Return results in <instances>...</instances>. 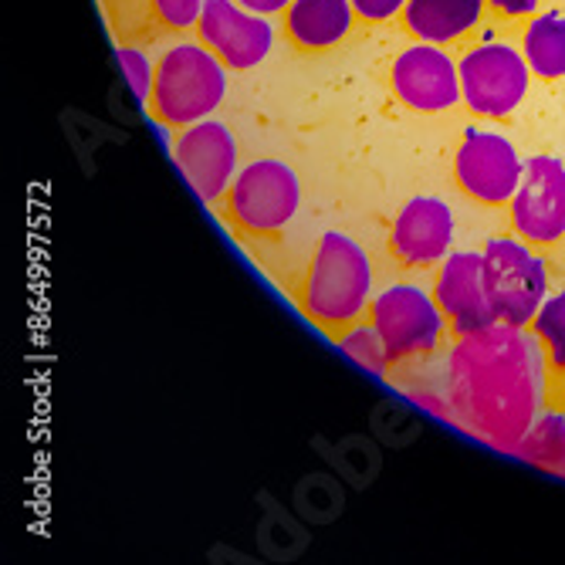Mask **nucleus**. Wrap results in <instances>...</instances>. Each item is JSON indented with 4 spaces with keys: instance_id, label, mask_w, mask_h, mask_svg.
<instances>
[{
    "instance_id": "nucleus-17",
    "label": "nucleus",
    "mask_w": 565,
    "mask_h": 565,
    "mask_svg": "<svg viewBox=\"0 0 565 565\" xmlns=\"http://www.w3.org/2000/svg\"><path fill=\"white\" fill-rule=\"evenodd\" d=\"M525 62L539 78L565 75V14L545 11L525 31Z\"/></svg>"
},
{
    "instance_id": "nucleus-6",
    "label": "nucleus",
    "mask_w": 565,
    "mask_h": 565,
    "mask_svg": "<svg viewBox=\"0 0 565 565\" xmlns=\"http://www.w3.org/2000/svg\"><path fill=\"white\" fill-rule=\"evenodd\" d=\"M301 203V183L291 167L278 160H258L244 167L231 186V214L241 227L271 234L281 231Z\"/></svg>"
},
{
    "instance_id": "nucleus-9",
    "label": "nucleus",
    "mask_w": 565,
    "mask_h": 565,
    "mask_svg": "<svg viewBox=\"0 0 565 565\" xmlns=\"http://www.w3.org/2000/svg\"><path fill=\"white\" fill-rule=\"evenodd\" d=\"M200 38L227 68H254L275 44V28L237 0H207L196 21Z\"/></svg>"
},
{
    "instance_id": "nucleus-4",
    "label": "nucleus",
    "mask_w": 565,
    "mask_h": 565,
    "mask_svg": "<svg viewBox=\"0 0 565 565\" xmlns=\"http://www.w3.org/2000/svg\"><path fill=\"white\" fill-rule=\"evenodd\" d=\"M484 254V285L494 312L504 326H529L545 301L548 281L535 254L508 237L488 241Z\"/></svg>"
},
{
    "instance_id": "nucleus-23",
    "label": "nucleus",
    "mask_w": 565,
    "mask_h": 565,
    "mask_svg": "<svg viewBox=\"0 0 565 565\" xmlns=\"http://www.w3.org/2000/svg\"><path fill=\"white\" fill-rule=\"evenodd\" d=\"M352 8L359 18H366V21H386L406 8V0H352Z\"/></svg>"
},
{
    "instance_id": "nucleus-5",
    "label": "nucleus",
    "mask_w": 565,
    "mask_h": 565,
    "mask_svg": "<svg viewBox=\"0 0 565 565\" xmlns=\"http://www.w3.org/2000/svg\"><path fill=\"white\" fill-rule=\"evenodd\" d=\"M460 98L468 109L488 119H501L522 106L529 92V62L511 44H478L460 58Z\"/></svg>"
},
{
    "instance_id": "nucleus-11",
    "label": "nucleus",
    "mask_w": 565,
    "mask_h": 565,
    "mask_svg": "<svg viewBox=\"0 0 565 565\" xmlns=\"http://www.w3.org/2000/svg\"><path fill=\"white\" fill-rule=\"evenodd\" d=\"M393 92L417 113H444L460 102V68L434 44H414L390 68Z\"/></svg>"
},
{
    "instance_id": "nucleus-2",
    "label": "nucleus",
    "mask_w": 565,
    "mask_h": 565,
    "mask_svg": "<svg viewBox=\"0 0 565 565\" xmlns=\"http://www.w3.org/2000/svg\"><path fill=\"white\" fill-rule=\"evenodd\" d=\"M227 92L224 62L203 44L167 51L152 82V113L167 126H196L207 119Z\"/></svg>"
},
{
    "instance_id": "nucleus-12",
    "label": "nucleus",
    "mask_w": 565,
    "mask_h": 565,
    "mask_svg": "<svg viewBox=\"0 0 565 565\" xmlns=\"http://www.w3.org/2000/svg\"><path fill=\"white\" fill-rule=\"evenodd\" d=\"M177 167L203 200H221L237 170V142L231 129L217 119L186 126L177 139Z\"/></svg>"
},
{
    "instance_id": "nucleus-15",
    "label": "nucleus",
    "mask_w": 565,
    "mask_h": 565,
    "mask_svg": "<svg viewBox=\"0 0 565 565\" xmlns=\"http://www.w3.org/2000/svg\"><path fill=\"white\" fill-rule=\"evenodd\" d=\"M352 11V0H291L285 28L298 47L322 51L349 34Z\"/></svg>"
},
{
    "instance_id": "nucleus-1",
    "label": "nucleus",
    "mask_w": 565,
    "mask_h": 565,
    "mask_svg": "<svg viewBox=\"0 0 565 565\" xmlns=\"http://www.w3.org/2000/svg\"><path fill=\"white\" fill-rule=\"evenodd\" d=\"M457 420L491 447L515 450L542 406V352L519 326L468 335L450 359Z\"/></svg>"
},
{
    "instance_id": "nucleus-7",
    "label": "nucleus",
    "mask_w": 565,
    "mask_h": 565,
    "mask_svg": "<svg viewBox=\"0 0 565 565\" xmlns=\"http://www.w3.org/2000/svg\"><path fill=\"white\" fill-rule=\"evenodd\" d=\"M444 308L414 285H393L373 301V326L383 335L390 359L430 352L444 335Z\"/></svg>"
},
{
    "instance_id": "nucleus-14",
    "label": "nucleus",
    "mask_w": 565,
    "mask_h": 565,
    "mask_svg": "<svg viewBox=\"0 0 565 565\" xmlns=\"http://www.w3.org/2000/svg\"><path fill=\"white\" fill-rule=\"evenodd\" d=\"M454 241L450 207L437 196H414L393 224V250L409 265L440 262Z\"/></svg>"
},
{
    "instance_id": "nucleus-10",
    "label": "nucleus",
    "mask_w": 565,
    "mask_h": 565,
    "mask_svg": "<svg viewBox=\"0 0 565 565\" xmlns=\"http://www.w3.org/2000/svg\"><path fill=\"white\" fill-rule=\"evenodd\" d=\"M515 227L535 241L552 244L565 234V167L555 157H532L511 196Z\"/></svg>"
},
{
    "instance_id": "nucleus-20",
    "label": "nucleus",
    "mask_w": 565,
    "mask_h": 565,
    "mask_svg": "<svg viewBox=\"0 0 565 565\" xmlns=\"http://www.w3.org/2000/svg\"><path fill=\"white\" fill-rule=\"evenodd\" d=\"M342 349L355 359L359 366H366V370H383L390 363V352L383 345V335L380 329H359V332H349L342 339Z\"/></svg>"
},
{
    "instance_id": "nucleus-3",
    "label": "nucleus",
    "mask_w": 565,
    "mask_h": 565,
    "mask_svg": "<svg viewBox=\"0 0 565 565\" xmlns=\"http://www.w3.org/2000/svg\"><path fill=\"white\" fill-rule=\"evenodd\" d=\"M373 268L366 250L352 237L329 231L316 247V262L305 281V308L319 322H349L366 308Z\"/></svg>"
},
{
    "instance_id": "nucleus-16",
    "label": "nucleus",
    "mask_w": 565,
    "mask_h": 565,
    "mask_svg": "<svg viewBox=\"0 0 565 565\" xmlns=\"http://www.w3.org/2000/svg\"><path fill=\"white\" fill-rule=\"evenodd\" d=\"M484 11V0H406L403 21L414 38L427 44H447L468 34Z\"/></svg>"
},
{
    "instance_id": "nucleus-8",
    "label": "nucleus",
    "mask_w": 565,
    "mask_h": 565,
    "mask_svg": "<svg viewBox=\"0 0 565 565\" xmlns=\"http://www.w3.org/2000/svg\"><path fill=\"white\" fill-rule=\"evenodd\" d=\"M522 170L525 167L519 160L515 146L504 136L484 132V129H471L454 160L457 183L481 203H504L515 196Z\"/></svg>"
},
{
    "instance_id": "nucleus-26",
    "label": "nucleus",
    "mask_w": 565,
    "mask_h": 565,
    "mask_svg": "<svg viewBox=\"0 0 565 565\" xmlns=\"http://www.w3.org/2000/svg\"><path fill=\"white\" fill-rule=\"evenodd\" d=\"M558 475H562V478H565V460H562V465H558Z\"/></svg>"
},
{
    "instance_id": "nucleus-25",
    "label": "nucleus",
    "mask_w": 565,
    "mask_h": 565,
    "mask_svg": "<svg viewBox=\"0 0 565 565\" xmlns=\"http://www.w3.org/2000/svg\"><path fill=\"white\" fill-rule=\"evenodd\" d=\"M237 4L254 11V14H278V11L291 8V0H237Z\"/></svg>"
},
{
    "instance_id": "nucleus-24",
    "label": "nucleus",
    "mask_w": 565,
    "mask_h": 565,
    "mask_svg": "<svg viewBox=\"0 0 565 565\" xmlns=\"http://www.w3.org/2000/svg\"><path fill=\"white\" fill-rule=\"evenodd\" d=\"M488 4H491L494 11L508 14V18H519V14H532V11H539L542 0H488Z\"/></svg>"
},
{
    "instance_id": "nucleus-22",
    "label": "nucleus",
    "mask_w": 565,
    "mask_h": 565,
    "mask_svg": "<svg viewBox=\"0 0 565 565\" xmlns=\"http://www.w3.org/2000/svg\"><path fill=\"white\" fill-rule=\"evenodd\" d=\"M152 4H157V14L163 18V24L183 31V28H193L200 21L207 0H152Z\"/></svg>"
},
{
    "instance_id": "nucleus-21",
    "label": "nucleus",
    "mask_w": 565,
    "mask_h": 565,
    "mask_svg": "<svg viewBox=\"0 0 565 565\" xmlns=\"http://www.w3.org/2000/svg\"><path fill=\"white\" fill-rule=\"evenodd\" d=\"M119 65H122V72H126V78H129L136 98H139V102L152 98V82H157V72H152V65H149V58L142 55V51H136V47H119Z\"/></svg>"
},
{
    "instance_id": "nucleus-19",
    "label": "nucleus",
    "mask_w": 565,
    "mask_h": 565,
    "mask_svg": "<svg viewBox=\"0 0 565 565\" xmlns=\"http://www.w3.org/2000/svg\"><path fill=\"white\" fill-rule=\"evenodd\" d=\"M539 339L548 345V359L555 370H565V291L542 301L539 316L532 319Z\"/></svg>"
},
{
    "instance_id": "nucleus-13",
    "label": "nucleus",
    "mask_w": 565,
    "mask_h": 565,
    "mask_svg": "<svg viewBox=\"0 0 565 565\" xmlns=\"http://www.w3.org/2000/svg\"><path fill=\"white\" fill-rule=\"evenodd\" d=\"M437 305L444 308V316H450L457 335L465 339L498 322V312L484 285V254L475 250L450 254L437 281Z\"/></svg>"
},
{
    "instance_id": "nucleus-18",
    "label": "nucleus",
    "mask_w": 565,
    "mask_h": 565,
    "mask_svg": "<svg viewBox=\"0 0 565 565\" xmlns=\"http://www.w3.org/2000/svg\"><path fill=\"white\" fill-rule=\"evenodd\" d=\"M515 450L529 460V465L558 471V465L565 460V417H558V414L535 417V424L529 427V434L522 437V444Z\"/></svg>"
}]
</instances>
